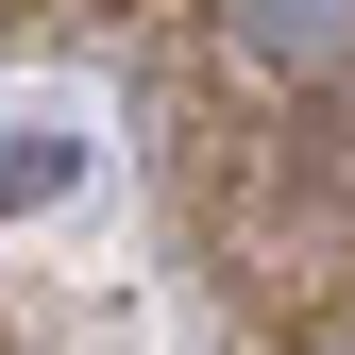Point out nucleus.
<instances>
[{
    "mask_svg": "<svg viewBox=\"0 0 355 355\" xmlns=\"http://www.w3.org/2000/svg\"><path fill=\"white\" fill-rule=\"evenodd\" d=\"M271 355H355V304H304V322H288Z\"/></svg>",
    "mask_w": 355,
    "mask_h": 355,
    "instance_id": "1",
    "label": "nucleus"
}]
</instances>
